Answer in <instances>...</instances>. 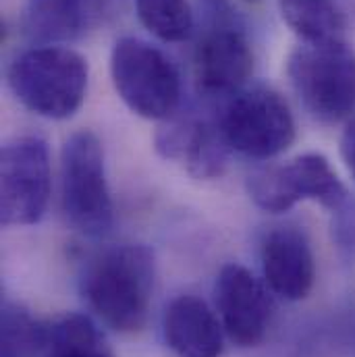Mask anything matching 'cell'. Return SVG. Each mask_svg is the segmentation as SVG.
<instances>
[{"label":"cell","mask_w":355,"mask_h":357,"mask_svg":"<svg viewBox=\"0 0 355 357\" xmlns=\"http://www.w3.org/2000/svg\"><path fill=\"white\" fill-rule=\"evenodd\" d=\"M156 150L167 160L181 162L197 178L220 177L229 152L218 133L216 121L199 116L173 119L160 127L156 133Z\"/></svg>","instance_id":"obj_11"},{"label":"cell","mask_w":355,"mask_h":357,"mask_svg":"<svg viewBox=\"0 0 355 357\" xmlns=\"http://www.w3.org/2000/svg\"><path fill=\"white\" fill-rule=\"evenodd\" d=\"M44 357H114V354L91 318L65 314L48 324Z\"/></svg>","instance_id":"obj_15"},{"label":"cell","mask_w":355,"mask_h":357,"mask_svg":"<svg viewBox=\"0 0 355 357\" xmlns=\"http://www.w3.org/2000/svg\"><path fill=\"white\" fill-rule=\"evenodd\" d=\"M285 23L301 42L341 38L345 15L339 0H278Z\"/></svg>","instance_id":"obj_16"},{"label":"cell","mask_w":355,"mask_h":357,"mask_svg":"<svg viewBox=\"0 0 355 357\" xmlns=\"http://www.w3.org/2000/svg\"><path fill=\"white\" fill-rule=\"evenodd\" d=\"M156 282L154 254L146 245L108 248L89 260L82 291L96 316L116 333L131 335L146 326Z\"/></svg>","instance_id":"obj_1"},{"label":"cell","mask_w":355,"mask_h":357,"mask_svg":"<svg viewBox=\"0 0 355 357\" xmlns=\"http://www.w3.org/2000/svg\"><path fill=\"white\" fill-rule=\"evenodd\" d=\"M248 191L258 208L272 214L287 212L308 199L331 212L349 195L322 154H301L289 162L260 169L248 178Z\"/></svg>","instance_id":"obj_7"},{"label":"cell","mask_w":355,"mask_h":357,"mask_svg":"<svg viewBox=\"0 0 355 357\" xmlns=\"http://www.w3.org/2000/svg\"><path fill=\"white\" fill-rule=\"evenodd\" d=\"M331 231L341 258L355 260V197L352 193L331 210Z\"/></svg>","instance_id":"obj_19"},{"label":"cell","mask_w":355,"mask_h":357,"mask_svg":"<svg viewBox=\"0 0 355 357\" xmlns=\"http://www.w3.org/2000/svg\"><path fill=\"white\" fill-rule=\"evenodd\" d=\"M142 25L163 42H183L193 31V10L187 0H135Z\"/></svg>","instance_id":"obj_18"},{"label":"cell","mask_w":355,"mask_h":357,"mask_svg":"<svg viewBox=\"0 0 355 357\" xmlns=\"http://www.w3.org/2000/svg\"><path fill=\"white\" fill-rule=\"evenodd\" d=\"M262 270L272 293L301 301L316 282V260L308 235L297 227H278L262 243Z\"/></svg>","instance_id":"obj_12"},{"label":"cell","mask_w":355,"mask_h":357,"mask_svg":"<svg viewBox=\"0 0 355 357\" xmlns=\"http://www.w3.org/2000/svg\"><path fill=\"white\" fill-rule=\"evenodd\" d=\"M61 204L69 225L88 237L110 231L114 220L104 150L91 131L73 133L61 152Z\"/></svg>","instance_id":"obj_6"},{"label":"cell","mask_w":355,"mask_h":357,"mask_svg":"<svg viewBox=\"0 0 355 357\" xmlns=\"http://www.w3.org/2000/svg\"><path fill=\"white\" fill-rule=\"evenodd\" d=\"M48 324H42L19 301L6 299L0 316V357H44Z\"/></svg>","instance_id":"obj_17"},{"label":"cell","mask_w":355,"mask_h":357,"mask_svg":"<svg viewBox=\"0 0 355 357\" xmlns=\"http://www.w3.org/2000/svg\"><path fill=\"white\" fill-rule=\"evenodd\" d=\"M341 158L355 181V112L347 119V125L341 135Z\"/></svg>","instance_id":"obj_20"},{"label":"cell","mask_w":355,"mask_h":357,"mask_svg":"<svg viewBox=\"0 0 355 357\" xmlns=\"http://www.w3.org/2000/svg\"><path fill=\"white\" fill-rule=\"evenodd\" d=\"M50 197V152L40 137H17L0 152V220L6 227L36 225Z\"/></svg>","instance_id":"obj_8"},{"label":"cell","mask_w":355,"mask_h":357,"mask_svg":"<svg viewBox=\"0 0 355 357\" xmlns=\"http://www.w3.org/2000/svg\"><path fill=\"white\" fill-rule=\"evenodd\" d=\"M165 339L179 357H220L225 328L216 314L195 295H181L165 314Z\"/></svg>","instance_id":"obj_14"},{"label":"cell","mask_w":355,"mask_h":357,"mask_svg":"<svg viewBox=\"0 0 355 357\" xmlns=\"http://www.w3.org/2000/svg\"><path fill=\"white\" fill-rule=\"evenodd\" d=\"M243 2H250V4H254V2H258V0H243Z\"/></svg>","instance_id":"obj_21"},{"label":"cell","mask_w":355,"mask_h":357,"mask_svg":"<svg viewBox=\"0 0 355 357\" xmlns=\"http://www.w3.org/2000/svg\"><path fill=\"white\" fill-rule=\"evenodd\" d=\"M88 61L71 48L38 46L21 52L6 71L13 96L31 112L63 121L86 100Z\"/></svg>","instance_id":"obj_2"},{"label":"cell","mask_w":355,"mask_h":357,"mask_svg":"<svg viewBox=\"0 0 355 357\" xmlns=\"http://www.w3.org/2000/svg\"><path fill=\"white\" fill-rule=\"evenodd\" d=\"M214 121L225 146L254 160L282 154L295 139L287 100L268 86H246L229 96Z\"/></svg>","instance_id":"obj_4"},{"label":"cell","mask_w":355,"mask_h":357,"mask_svg":"<svg viewBox=\"0 0 355 357\" xmlns=\"http://www.w3.org/2000/svg\"><path fill=\"white\" fill-rule=\"evenodd\" d=\"M110 77L119 98L137 116L167 121L181 104L175 63L146 40L125 36L110 52Z\"/></svg>","instance_id":"obj_5"},{"label":"cell","mask_w":355,"mask_h":357,"mask_svg":"<svg viewBox=\"0 0 355 357\" xmlns=\"http://www.w3.org/2000/svg\"><path fill=\"white\" fill-rule=\"evenodd\" d=\"M114 0H25L23 31L40 46L84 38L110 15Z\"/></svg>","instance_id":"obj_13"},{"label":"cell","mask_w":355,"mask_h":357,"mask_svg":"<svg viewBox=\"0 0 355 357\" xmlns=\"http://www.w3.org/2000/svg\"><path fill=\"white\" fill-rule=\"evenodd\" d=\"M214 295L227 337L237 347L260 345L272 318V303L260 278L241 264H227L216 278Z\"/></svg>","instance_id":"obj_10"},{"label":"cell","mask_w":355,"mask_h":357,"mask_svg":"<svg viewBox=\"0 0 355 357\" xmlns=\"http://www.w3.org/2000/svg\"><path fill=\"white\" fill-rule=\"evenodd\" d=\"M214 0L212 21L204 29L195 52L193 73L197 89L206 96L229 98L248 86L254 73V50L246 31Z\"/></svg>","instance_id":"obj_9"},{"label":"cell","mask_w":355,"mask_h":357,"mask_svg":"<svg viewBox=\"0 0 355 357\" xmlns=\"http://www.w3.org/2000/svg\"><path fill=\"white\" fill-rule=\"evenodd\" d=\"M287 75L316 121L335 125L355 112V50L343 38L301 42L289 54Z\"/></svg>","instance_id":"obj_3"}]
</instances>
